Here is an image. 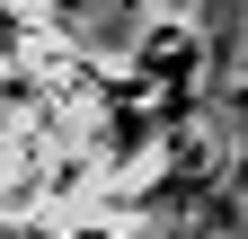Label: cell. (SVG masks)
<instances>
[{"mask_svg":"<svg viewBox=\"0 0 248 239\" xmlns=\"http://www.w3.org/2000/svg\"><path fill=\"white\" fill-rule=\"evenodd\" d=\"M45 9H80V0H45Z\"/></svg>","mask_w":248,"mask_h":239,"instance_id":"cell-1","label":"cell"}]
</instances>
